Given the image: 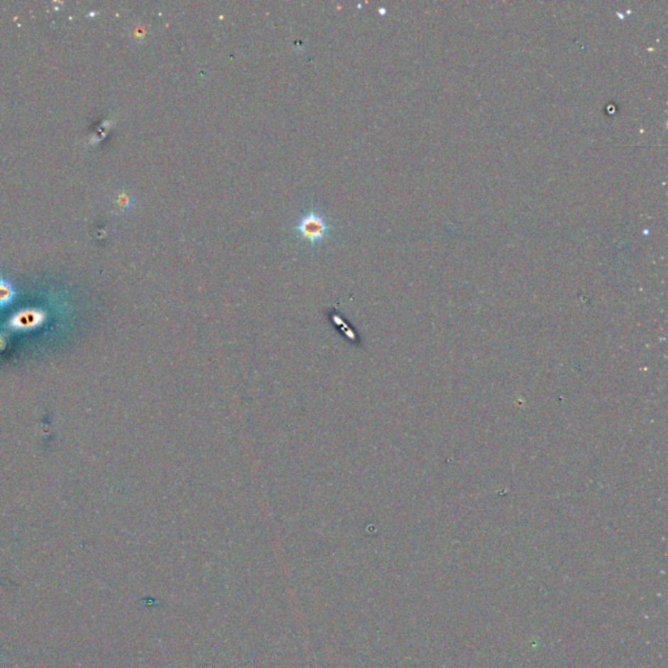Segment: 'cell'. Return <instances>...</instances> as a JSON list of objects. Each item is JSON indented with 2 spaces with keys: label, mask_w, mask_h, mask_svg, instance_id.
Instances as JSON below:
<instances>
[{
  "label": "cell",
  "mask_w": 668,
  "mask_h": 668,
  "mask_svg": "<svg viewBox=\"0 0 668 668\" xmlns=\"http://www.w3.org/2000/svg\"><path fill=\"white\" fill-rule=\"evenodd\" d=\"M298 233L308 242L319 243L327 235L328 224L316 212H310L300 218L297 226Z\"/></svg>",
  "instance_id": "6da1fadb"
},
{
  "label": "cell",
  "mask_w": 668,
  "mask_h": 668,
  "mask_svg": "<svg viewBox=\"0 0 668 668\" xmlns=\"http://www.w3.org/2000/svg\"><path fill=\"white\" fill-rule=\"evenodd\" d=\"M13 288L7 281L0 280V306H6L13 298Z\"/></svg>",
  "instance_id": "7a4b0ae2"
}]
</instances>
